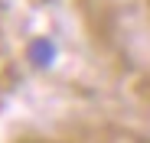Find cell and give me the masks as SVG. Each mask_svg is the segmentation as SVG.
Here are the masks:
<instances>
[{"label":"cell","mask_w":150,"mask_h":143,"mask_svg":"<svg viewBox=\"0 0 150 143\" xmlns=\"http://www.w3.org/2000/svg\"><path fill=\"white\" fill-rule=\"evenodd\" d=\"M82 143H150V137L137 130H124V127H98L82 137Z\"/></svg>","instance_id":"1"},{"label":"cell","mask_w":150,"mask_h":143,"mask_svg":"<svg viewBox=\"0 0 150 143\" xmlns=\"http://www.w3.org/2000/svg\"><path fill=\"white\" fill-rule=\"evenodd\" d=\"M20 143H46V140H20Z\"/></svg>","instance_id":"2"}]
</instances>
